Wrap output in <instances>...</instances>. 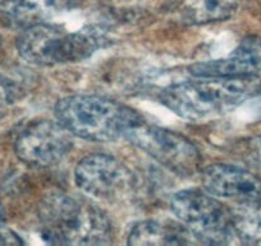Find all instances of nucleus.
I'll return each instance as SVG.
<instances>
[{
  "mask_svg": "<svg viewBox=\"0 0 261 246\" xmlns=\"http://www.w3.org/2000/svg\"><path fill=\"white\" fill-rule=\"evenodd\" d=\"M261 71V37L250 35L241 40L236 49L222 59L192 64L193 77H238L257 75Z\"/></svg>",
  "mask_w": 261,
  "mask_h": 246,
  "instance_id": "9d476101",
  "label": "nucleus"
},
{
  "mask_svg": "<svg viewBox=\"0 0 261 246\" xmlns=\"http://www.w3.org/2000/svg\"><path fill=\"white\" fill-rule=\"evenodd\" d=\"M127 242L129 245H190L197 243V240L179 220L147 219L132 227Z\"/></svg>",
  "mask_w": 261,
  "mask_h": 246,
  "instance_id": "f8f14e48",
  "label": "nucleus"
},
{
  "mask_svg": "<svg viewBox=\"0 0 261 246\" xmlns=\"http://www.w3.org/2000/svg\"><path fill=\"white\" fill-rule=\"evenodd\" d=\"M238 153L245 162L261 169V135L243 140L240 144Z\"/></svg>",
  "mask_w": 261,
  "mask_h": 246,
  "instance_id": "2eb2a0df",
  "label": "nucleus"
},
{
  "mask_svg": "<svg viewBox=\"0 0 261 246\" xmlns=\"http://www.w3.org/2000/svg\"><path fill=\"white\" fill-rule=\"evenodd\" d=\"M73 146V135L55 120H37L27 126L14 142V152L32 167H51L62 162Z\"/></svg>",
  "mask_w": 261,
  "mask_h": 246,
  "instance_id": "6e6552de",
  "label": "nucleus"
},
{
  "mask_svg": "<svg viewBox=\"0 0 261 246\" xmlns=\"http://www.w3.org/2000/svg\"><path fill=\"white\" fill-rule=\"evenodd\" d=\"M202 185L214 196L242 203H261V178L230 164H213L201 175Z\"/></svg>",
  "mask_w": 261,
  "mask_h": 246,
  "instance_id": "1a4fd4ad",
  "label": "nucleus"
},
{
  "mask_svg": "<svg viewBox=\"0 0 261 246\" xmlns=\"http://www.w3.org/2000/svg\"><path fill=\"white\" fill-rule=\"evenodd\" d=\"M77 0H3L0 3V22L12 30L30 29L46 23L69 11Z\"/></svg>",
  "mask_w": 261,
  "mask_h": 246,
  "instance_id": "9b49d317",
  "label": "nucleus"
},
{
  "mask_svg": "<svg viewBox=\"0 0 261 246\" xmlns=\"http://www.w3.org/2000/svg\"><path fill=\"white\" fill-rule=\"evenodd\" d=\"M22 238L7 226L3 208L0 207V245H21Z\"/></svg>",
  "mask_w": 261,
  "mask_h": 246,
  "instance_id": "dca6fc26",
  "label": "nucleus"
},
{
  "mask_svg": "<svg viewBox=\"0 0 261 246\" xmlns=\"http://www.w3.org/2000/svg\"><path fill=\"white\" fill-rule=\"evenodd\" d=\"M240 4L241 0H175L173 9L180 23L201 26L230 18Z\"/></svg>",
  "mask_w": 261,
  "mask_h": 246,
  "instance_id": "ddd939ff",
  "label": "nucleus"
},
{
  "mask_svg": "<svg viewBox=\"0 0 261 246\" xmlns=\"http://www.w3.org/2000/svg\"><path fill=\"white\" fill-rule=\"evenodd\" d=\"M163 167L179 176H192L199 170L201 155L191 140L170 130L142 122L124 137Z\"/></svg>",
  "mask_w": 261,
  "mask_h": 246,
  "instance_id": "423d86ee",
  "label": "nucleus"
},
{
  "mask_svg": "<svg viewBox=\"0 0 261 246\" xmlns=\"http://www.w3.org/2000/svg\"><path fill=\"white\" fill-rule=\"evenodd\" d=\"M170 209L197 242L236 243L233 210L206 190L188 189L177 192L170 200Z\"/></svg>",
  "mask_w": 261,
  "mask_h": 246,
  "instance_id": "39448f33",
  "label": "nucleus"
},
{
  "mask_svg": "<svg viewBox=\"0 0 261 246\" xmlns=\"http://www.w3.org/2000/svg\"><path fill=\"white\" fill-rule=\"evenodd\" d=\"M104 44V35L92 27L68 31L50 22L22 30L16 41L22 59L42 67L82 62Z\"/></svg>",
  "mask_w": 261,
  "mask_h": 246,
  "instance_id": "20e7f679",
  "label": "nucleus"
},
{
  "mask_svg": "<svg viewBox=\"0 0 261 246\" xmlns=\"http://www.w3.org/2000/svg\"><path fill=\"white\" fill-rule=\"evenodd\" d=\"M16 87L8 80L0 77V108L11 104L16 97Z\"/></svg>",
  "mask_w": 261,
  "mask_h": 246,
  "instance_id": "f3484780",
  "label": "nucleus"
},
{
  "mask_svg": "<svg viewBox=\"0 0 261 246\" xmlns=\"http://www.w3.org/2000/svg\"><path fill=\"white\" fill-rule=\"evenodd\" d=\"M55 119L73 136L87 141L109 142L124 139L142 115L127 105L99 95H71L54 107Z\"/></svg>",
  "mask_w": 261,
  "mask_h": 246,
  "instance_id": "7ed1b4c3",
  "label": "nucleus"
},
{
  "mask_svg": "<svg viewBox=\"0 0 261 246\" xmlns=\"http://www.w3.org/2000/svg\"><path fill=\"white\" fill-rule=\"evenodd\" d=\"M236 243L261 245V203H242L233 210Z\"/></svg>",
  "mask_w": 261,
  "mask_h": 246,
  "instance_id": "4468645a",
  "label": "nucleus"
},
{
  "mask_svg": "<svg viewBox=\"0 0 261 246\" xmlns=\"http://www.w3.org/2000/svg\"><path fill=\"white\" fill-rule=\"evenodd\" d=\"M42 237L58 245H105L113 228L100 208L64 192L49 194L39 205Z\"/></svg>",
  "mask_w": 261,
  "mask_h": 246,
  "instance_id": "f03ea898",
  "label": "nucleus"
},
{
  "mask_svg": "<svg viewBox=\"0 0 261 246\" xmlns=\"http://www.w3.org/2000/svg\"><path fill=\"white\" fill-rule=\"evenodd\" d=\"M74 182L91 199L113 202L129 194L134 189L135 177L117 158L97 153L77 163Z\"/></svg>",
  "mask_w": 261,
  "mask_h": 246,
  "instance_id": "0eeeda50",
  "label": "nucleus"
},
{
  "mask_svg": "<svg viewBox=\"0 0 261 246\" xmlns=\"http://www.w3.org/2000/svg\"><path fill=\"white\" fill-rule=\"evenodd\" d=\"M261 92L257 75L238 77H196L165 87L160 102L190 120H206L232 112Z\"/></svg>",
  "mask_w": 261,
  "mask_h": 246,
  "instance_id": "f257e3e1",
  "label": "nucleus"
}]
</instances>
